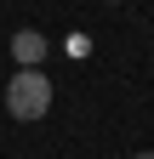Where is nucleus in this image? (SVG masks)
<instances>
[{
  "label": "nucleus",
  "instance_id": "obj_4",
  "mask_svg": "<svg viewBox=\"0 0 154 159\" xmlns=\"http://www.w3.org/2000/svg\"><path fill=\"white\" fill-rule=\"evenodd\" d=\"M108 6H120V0H108Z\"/></svg>",
  "mask_w": 154,
  "mask_h": 159
},
{
  "label": "nucleus",
  "instance_id": "obj_3",
  "mask_svg": "<svg viewBox=\"0 0 154 159\" xmlns=\"http://www.w3.org/2000/svg\"><path fill=\"white\" fill-rule=\"evenodd\" d=\"M131 159H154V148H148V153H131Z\"/></svg>",
  "mask_w": 154,
  "mask_h": 159
},
{
  "label": "nucleus",
  "instance_id": "obj_1",
  "mask_svg": "<svg viewBox=\"0 0 154 159\" xmlns=\"http://www.w3.org/2000/svg\"><path fill=\"white\" fill-rule=\"evenodd\" d=\"M6 114L23 119V125H34V119L51 114V74L46 68H17L6 80Z\"/></svg>",
  "mask_w": 154,
  "mask_h": 159
},
{
  "label": "nucleus",
  "instance_id": "obj_2",
  "mask_svg": "<svg viewBox=\"0 0 154 159\" xmlns=\"http://www.w3.org/2000/svg\"><path fill=\"white\" fill-rule=\"evenodd\" d=\"M46 51H51V40H46L40 29H17V34H12V57H17V68H40Z\"/></svg>",
  "mask_w": 154,
  "mask_h": 159
}]
</instances>
